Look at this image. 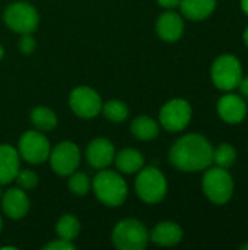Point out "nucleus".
Returning <instances> with one entry per match:
<instances>
[{"label": "nucleus", "mask_w": 248, "mask_h": 250, "mask_svg": "<svg viewBox=\"0 0 248 250\" xmlns=\"http://www.w3.org/2000/svg\"><path fill=\"white\" fill-rule=\"evenodd\" d=\"M170 163L180 171H203L213 163V146L200 133L184 135L171 146Z\"/></svg>", "instance_id": "1"}, {"label": "nucleus", "mask_w": 248, "mask_h": 250, "mask_svg": "<svg viewBox=\"0 0 248 250\" xmlns=\"http://www.w3.org/2000/svg\"><path fill=\"white\" fill-rule=\"evenodd\" d=\"M92 189L95 196L107 207H120L127 199V183L113 170H99L92 180Z\"/></svg>", "instance_id": "2"}, {"label": "nucleus", "mask_w": 248, "mask_h": 250, "mask_svg": "<svg viewBox=\"0 0 248 250\" xmlns=\"http://www.w3.org/2000/svg\"><path fill=\"white\" fill-rule=\"evenodd\" d=\"M202 189L205 196L215 205H225L234 193V180L227 168H208L202 179Z\"/></svg>", "instance_id": "3"}, {"label": "nucleus", "mask_w": 248, "mask_h": 250, "mask_svg": "<svg viewBox=\"0 0 248 250\" xmlns=\"http://www.w3.org/2000/svg\"><path fill=\"white\" fill-rule=\"evenodd\" d=\"M134 189L137 196L146 204L161 202L168 190V183L164 173L156 167H142L137 171Z\"/></svg>", "instance_id": "4"}, {"label": "nucleus", "mask_w": 248, "mask_h": 250, "mask_svg": "<svg viewBox=\"0 0 248 250\" xmlns=\"http://www.w3.org/2000/svg\"><path fill=\"white\" fill-rule=\"evenodd\" d=\"M210 78L213 85L225 92L237 89L243 78L241 62L232 54H222L215 59L210 67Z\"/></svg>", "instance_id": "5"}, {"label": "nucleus", "mask_w": 248, "mask_h": 250, "mask_svg": "<svg viewBox=\"0 0 248 250\" xmlns=\"http://www.w3.org/2000/svg\"><path fill=\"white\" fill-rule=\"evenodd\" d=\"M149 242L146 227L137 220H123L113 231V243L120 250H142Z\"/></svg>", "instance_id": "6"}, {"label": "nucleus", "mask_w": 248, "mask_h": 250, "mask_svg": "<svg viewBox=\"0 0 248 250\" xmlns=\"http://www.w3.org/2000/svg\"><path fill=\"white\" fill-rule=\"evenodd\" d=\"M3 19L6 25L18 34H32L38 28L39 16L37 9L23 1L12 3L6 7Z\"/></svg>", "instance_id": "7"}, {"label": "nucleus", "mask_w": 248, "mask_h": 250, "mask_svg": "<svg viewBox=\"0 0 248 250\" xmlns=\"http://www.w3.org/2000/svg\"><path fill=\"white\" fill-rule=\"evenodd\" d=\"M191 120V105L184 98L168 101L159 111V123L168 132L184 130Z\"/></svg>", "instance_id": "8"}, {"label": "nucleus", "mask_w": 248, "mask_h": 250, "mask_svg": "<svg viewBox=\"0 0 248 250\" xmlns=\"http://www.w3.org/2000/svg\"><path fill=\"white\" fill-rule=\"evenodd\" d=\"M51 146L44 133L38 130L25 132L18 144L19 157H22L29 164H39L48 160Z\"/></svg>", "instance_id": "9"}, {"label": "nucleus", "mask_w": 248, "mask_h": 250, "mask_svg": "<svg viewBox=\"0 0 248 250\" xmlns=\"http://www.w3.org/2000/svg\"><path fill=\"white\" fill-rule=\"evenodd\" d=\"M50 164L58 176H70L76 171L80 163V149L76 144L64 141L50 151Z\"/></svg>", "instance_id": "10"}, {"label": "nucleus", "mask_w": 248, "mask_h": 250, "mask_svg": "<svg viewBox=\"0 0 248 250\" xmlns=\"http://www.w3.org/2000/svg\"><path fill=\"white\" fill-rule=\"evenodd\" d=\"M69 105L76 116L82 119H92L101 113L102 100L95 89L89 86H77L70 92Z\"/></svg>", "instance_id": "11"}, {"label": "nucleus", "mask_w": 248, "mask_h": 250, "mask_svg": "<svg viewBox=\"0 0 248 250\" xmlns=\"http://www.w3.org/2000/svg\"><path fill=\"white\" fill-rule=\"evenodd\" d=\"M219 117L228 125H238L247 116V104L241 95L232 94L231 91L222 95L216 104Z\"/></svg>", "instance_id": "12"}, {"label": "nucleus", "mask_w": 248, "mask_h": 250, "mask_svg": "<svg viewBox=\"0 0 248 250\" xmlns=\"http://www.w3.org/2000/svg\"><path fill=\"white\" fill-rule=\"evenodd\" d=\"M115 157L114 145L105 138H96L89 142L86 148V160L91 167L96 170L107 168Z\"/></svg>", "instance_id": "13"}, {"label": "nucleus", "mask_w": 248, "mask_h": 250, "mask_svg": "<svg viewBox=\"0 0 248 250\" xmlns=\"http://www.w3.org/2000/svg\"><path fill=\"white\" fill-rule=\"evenodd\" d=\"M1 208L3 212L12 220H20L28 214L29 199L23 189L12 188L1 195Z\"/></svg>", "instance_id": "14"}, {"label": "nucleus", "mask_w": 248, "mask_h": 250, "mask_svg": "<svg viewBox=\"0 0 248 250\" xmlns=\"http://www.w3.org/2000/svg\"><path fill=\"white\" fill-rule=\"evenodd\" d=\"M156 32L167 42L178 41L184 32V21L175 12H165L156 21Z\"/></svg>", "instance_id": "15"}, {"label": "nucleus", "mask_w": 248, "mask_h": 250, "mask_svg": "<svg viewBox=\"0 0 248 250\" xmlns=\"http://www.w3.org/2000/svg\"><path fill=\"white\" fill-rule=\"evenodd\" d=\"M149 240L159 246H175L183 240V229L177 223L164 221L153 227L149 234Z\"/></svg>", "instance_id": "16"}, {"label": "nucleus", "mask_w": 248, "mask_h": 250, "mask_svg": "<svg viewBox=\"0 0 248 250\" xmlns=\"http://www.w3.org/2000/svg\"><path fill=\"white\" fill-rule=\"evenodd\" d=\"M19 171V152L7 145H0V185H9Z\"/></svg>", "instance_id": "17"}, {"label": "nucleus", "mask_w": 248, "mask_h": 250, "mask_svg": "<svg viewBox=\"0 0 248 250\" xmlns=\"http://www.w3.org/2000/svg\"><path fill=\"white\" fill-rule=\"evenodd\" d=\"M178 7L187 19L203 21L215 12L216 0H181Z\"/></svg>", "instance_id": "18"}, {"label": "nucleus", "mask_w": 248, "mask_h": 250, "mask_svg": "<svg viewBox=\"0 0 248 250\" xmlns=\"http://www.w3.org/2000/svg\"><path fill=\"white\" fill-rule=\"evenodd\" d=\"M114 163L118 171L124 174H133V173H137L143 167L145 158H143V154L139 152L137 149L126 148L120 151L118 154H115Z\"/></svg>", "instance_id": "19"}, {"label": "nucleus", "mask_w": 248, "mask_h": 250, "mask_svg": "<svg viewBox=\"0 0 248 250\" xmlns=\"http://www.w3.org/2000/svg\"><path fill=\"white\" fill-rule=\"evenodd\" d=\"M132 133L140 141H152L159 135V125L152 117L139 116L132 122Z\"/></svg>", "instance_id": "20"}, {"label": "nucleus", "mask_w": 248, "mask_h": 250, "mask_svg": "<svg viewBox=\"0 0 248 250\" xmlns=\"http://www.w3.org/2000/svg\"><path fill=\"white\" fill-rule=\"evenodd\" d=\"M31 122L39 132H50L57 126V116L48 107H35L31 113Z\"/></svg>", "instance_id": "21"}, {"label": "nucleus", "mask_w": 248, "mask_h": 250, "mask_svg": "<svg viewBox=\"0 0 248 250\" xmlns=\"http://www.w3.org/2000/svg\"><path fill=\"white\" fill-rule=\"evenodd\" d=\"M56 233L60 239H64V240H75L79 233H80V223L79 220L75 217V215H70V214H66L63 215L57 224H56Z\"/></svg>", "instance_id": "22"}, {"label": "nucleus", "mask_w": 248, "mask_h": 250, "mask_svg": "<svg viewBox=\"0 0 248 250\" xmlns=\"http://www.w3.org/2000/svg\"><path fill=\"white\" fill-rule=\"evenodd\" d=\"M101 111L104 113V116L113 122V123H121L127 119L129 116V108L127 105L120 101V100H111V101H107L105 104H102V108Z\"/></svg>", "instance_id": "23"}, {"label": "nucleus", "mask_w": 248, "mask_h": 250, "mask_svg": "<svg viewBox=\"0 0 248 250\" xmlns=\"http://www.w3.org/2000/svg\"><path fill=\"white\" fill-rule=\"evenodd\" d=\"M235 160H237V149L228 142H224L216 149H213V163L218 167L228 170L229 167L234 166Z\"/></svg>", "instance_id": "24"}, {"label": "nucleus", "mask_w": 248, "mask_h": 250, "mask_svg": "<svg viewBox=\"0 0 248 250\" xmlns=\"http://www.w3.org/2000/svg\"><path fill=\"white\" fill-rule=\"evenodd\" d=\"M92 188V182L89 180V177L85 173H72L70 179H69V189L72 193L77 195V196H83L86 195Z\"/></svg>", "instance_id": "25"}, {"label": "nucleus", "mask_w": 248, "mask_h": 250, "mask_svg": "<svg viewBox=\"0 0 248 250\" xmlns=\"http://www.w3.org/2000/svg\"><path fill=\"white\" fill-rule=\"evenodd\" d=\"M15 180H16L18 186L23 190L34 189L38 185V176L32 170H19Z\"/></svg>", "instance_id": "26"}, {"label": "nucleus", "mask_w": 248, "mask_h": 250, "mask_svg": "<svg viewBox=\"0 0 248 250\" xmlns=\"http://www.w3.org/2000/svg\"><path fill=\"white\" fill-rule=\"evenodd\" d=\"M19 50L23 54H31L35 48V40L32 38L31 34H22L20 40H19Z\"/></svg>", "instance_id": "27"}, {"label": "nucleus", "mask_w": 248, "mask_h": 250, "mask_svg": "<svg viewBox=\"0 0 248 250\" xmlns=\"http://www.w3.org/2000/svg\"><path fill=\"white\" fill-rule=\"evenodd\" d=\"M44 249L45 250H75L76 249V246L70 242V240H64V239H57V240H54V242H51V243H48V245H45L44 246Z\"/></svg>", "instance_id": "28"}, {"label": "nucleus", "mask_w": 248, "mask_h": 250, "mask_svg": "<svg viewBox=\"0 0 248 250\" xmlns=\"http://www.w3.org/2000/svg\"><path fill=\"white\" fill-rule=\"evenodd\" d=\"M156 1H158L159 6H162V7L171 10V9H175V7L180 6V1H181V0H156Z\"/></svg>", "instance_id": "29"}, {"label": "nucleus", "mask_w": 248, "mask_h": 250, "mask_svg": "<svg viewBox=\"0 0 248 250\" xmlns=\"http://www.w3.org/2000/svg\"><path fill=\"white\" fill-rule=\"evenodd\" d=\"M237 88L240 89V94H241L243 97L248 98V76H243V78H241V81H240V83H238Z\"/></svg>", "instance_id": "30"}, {"label": "nucleus", "mask_w": 248, "mask_h": 250, "mask_svg": "<svg viewBox=\"0 0 248 250\" xmlns=\"http://www.w3.org/2000/svg\"><path fill=\"white\" fill-rule=\"evenodd\" d=\"M241 9L246 15H248V0H241Z\"/></svg>", "instance_id": "31"}, {"label": "nucleus", "mask_w": 248, "mask_h": 250, "mask_svg": "<svg viewBox=\"0 0 248 250\" xmlns=\"http://www.w3.org/2000/svg\"><path fill=\"white\" fill-rule=\"evenodd\" d=\"M243 38H244V42H246V45L248 47V26L246 28V31H244V34H243Z\"/></svg>", "instance_id": "32"}, {"label": "nucleus", "mask_w": 248, "mask_h": 250, "mask_svg": "<svg viewBox=\"0 0 248 250\" xmlns=\"http://www.w3.org/2000/svg\"><path fill=\"white\" fill-rule=\"evenodd\" d=\"M3 56H4V48H3V47L0 45V60L3 59Z\"/></svg>", "instance_id": "33"}, {"label": "nucleus", "mask_w": 248, "mask_h": 250, "mask_svg": "<svg viewBox=\"0 0 248 250\" xmlns=\"http://www.w3.org/2000/svg\"><path fill=\"white\" fill-rule=\"evenodd\" d=\"M240 249H241V250H248V243H246V245H241V246H240Z\"/></svg>", "instance_id": "34"}, {"label": "nucleus", "mask_w": 248, "mask_h": 250, "mask_svg": "<svg viewBox=\"0 0 248 250\" xmlns=\"http://www.w3.org/2000/svg\"><path fill=\"white\" fill-rule=\"evenodd\" d=\"M1 227H3V221H1V217H0V231H1Z\"/></svg>", "instance_id": "35"}, {"label": "nucleus", "mask_w": 248, "mask_h": 250, "mask_svg": "<svg viewBox=\"0 0 248 250\" xmlns=\"http://www.w3.org/2000/svg\"><path fill=\"white\" fill-rule=\"evenodd\" d=\"M0 198H1V189H0Z\"/></svg>", "instance_id": "36"}]
</instances>
